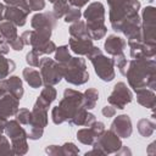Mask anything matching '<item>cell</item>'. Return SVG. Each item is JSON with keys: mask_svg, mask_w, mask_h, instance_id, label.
Masks as SVG:
<instances>
[{"mask_svg": "<svg viewBox=\"0 0 156 156\" xmlns=\"http://www.w3.org/2000/svg\"><path fill=\"white\" fill-rule=\"evenodd\" d=\"M151 62L152 60H138L130 62V67L128 72H126V76L128 77L130 85L135 90L145 87L146 84L149 85V82H151L155 85V63L150 65Z\"/></svg>", "mask_w": 156, "mask_h": 156, "instance_id": "cell-1", "label": "cell"}, {"mask_svg": "<svg viewBox=\"0 0 156 156\" xmlns=\"http://www.w3.org/2000/svg\"><path fill=\"white\" fill-rule=\"evenodd\" d=\"M84 17L88 21V33L90 39H100L106 33V27L104 26L105 10L100 2L91 4L84 12Z\"/></svg>", "mask_w": 156, "mask_h": 156, "instance_id": "cell-2", "label": "cell"}, {"mask_svg": "<svg viewBox=\"0 0 156 156\" xmlns=\"http://www.w3.org/2000/svg\"><path fill=\"white\" fill-rule=\"evenodd\" d=\"M62 76L66 78L68 83L72 84H83L89 79V74L85 69V62L83 58L71 57V60L63 65H61Z\"/></svg>", "mask_w": 156, "mask_h": 156, "instance_id": "cell-3", "label": "cell"}, {"mask_svg": "<svg viewBox=\"0 0 156 156\" xmlns=\"http://www.w3.org/2000/svg\"><path fill=\"white\" fill-rule=\"evenodd\" d=\"M88 55H89V58H90V61L93 62V65L95 67L96 74L102 80H106V82L112 80L113 77H115L113 61L108 57H105L98 48H93L91 51Z\"/></svg>", "mask_w": 156, "mask_h": 156, "instance_id": "cell-4", "label": "cell"}, {"mask_svg": "<svg viewBox=\"0 0 156 156\" xmlns=\"http://www.w3.org/2000/svg\"><path fill=\"white\" fill-rule=\"evenodd\" d=\"M43 80L46 85L56 84L62 78V68L60 63H56L51 58H41L39 61Z\"/></svg>", "mask_w": 156, "mask_h": 156, "instance_id": "cell-5", "label": "cell"}, {"mask_svg": "<svg viewBox=\"0 0 156 156\" xmlns=\"http://www.w3.org/2000/svg\"><path fill=\"white\" fill-rule=\"evenodd\" d=\"M132 93L129 91L127 85L121 82L115 85V89L108 98V102L117 108H124V106L132 101Z\"/></svg>", "mask_w": 156, "mask_h": 156, "instance_id": "cell-6", "label": "cell"}, {"mask_svg": "<svg viewBox=\"0 0 156 156\" xmlns=\"http://www.w3.org/2000/svg\"><path fill=\"white\" fill-rule=\"evenodd\" d=\"M28 13H29V10L21 1L18 5L11 6L5 11V18L9 20L10 22H13L17 26H23L26 23V18Z\"/></svg>", "mask_w": 156, "mask_h": 156, "instance_id": "cell-7", "label": "cell"}, {"mask_svg": "<svg viewBox=\"0 0 156 156\" xmlns=\"http://www.w3.org/2000/svg\"><path fill=\"white\" fill-rule=\"evenodd\" d=\"M56 23V16L52 13H39L35 15L32 20V26L35 29H41V30H50L55 27Z\"/></svg>", "mask_w": 156, "mask_h": 156, "instance_id": "cell-8", "label": "cell"}, {"mask_svg": "<svg viewBox=\"0 0 156 156\" xmlns=\"http://www.w3.org/2000/svg\"><path fill=\"white\" fill-rule=\"evenodd\" d=\"M18 108V99L11 95H4L0 99V115L6 117L15 115Z\"/></svg>", "mask_w": 156, "mask_h": 156, "instance_id": "cell-9", "label": "cell"}, {"mask_svg": "<svg viewBox=\"0 0 156 156\" xmlns=\"http://www.w3.org/2000/svg\"><path fill=\"white\" fill-rule=\"evenodd\" d=\"M69 46L76 54L79 55H88L94 48L90 38H73V37L69 40Z\"/></svg>", "mask_w": 156, "mask_h": 156, "instance_id": "cell-10", "label": "cell"}, {"mask_svg": "<svg viewBox=\"0 0 156 156\" xmlns=\"http://www.w3.org/2000/svg\"><path fill=\"white\" fill-rule=\"evenodd\" d=\"M126 46V41L116 35H110L105 43V50L113 55V56H121L123 55V49Z\"/></svg>", "mask_w": 156, "mask_h": 156, "instance_id": "cell-11", "label": "cell"}, {"mask_svg": "<svg viewBox=\"0 0 156 156\" xmlns=\"http://www.w3.org/2000/svg\"><path fill=\"white\" fill-rule=\"evenodd\" d=\"M112 130H116V133L123 138H128L132 132V124L129 117L127 115L118 116L112 123Z\"/></svg>", "mask_w": 156, "mask_h": 156, "instance_id": "cell-12", "label": "cell"}, {"mask_svg": "<svg viewBox=\"0 0 156 156\" xmlns=\"http://www.w3.org/2000/svg\"><path fill=\"white\" fill-rule=\"evenodd\" d=\"M135 91H136L138 95H139L138 101H139L141 105H144V106H146V107H154V105H155V94H154V91L146 90V89H144V88L136 89Z\"/></svg>", "mask_w": 156, "mask_h": 156, "instance_id": "cell-13", "label": "cell"}, {"mask_svg": "<svg viewBox=\"0 0 156 156\" xmlns=\"http://www.w3.org/2000/svg\"><path fill=\"white\" fill-rule=\"evenodd\" d=\"M23 77L32 88H39L41 85V77L39 72L33 68H26L23 71Z\"/></svg>", "mask_w": 156, "mask_h": 156, "instance_id": "cell-14", "label": "cell"}, {"mask_svg": "<svg viewBox=\"0 0 156 156\" xmlns=\"http://www.w3.org/2000/svg\"><path fill=\"white\" fill-rule=\"evenodd\" d=\"M7 85H9V91L20 100L23 95V88H22L21 79L18 77H10V79H7Z\"/></svg>", "mask_w": 156, "mask_h": 156, "instance_id": "cell-15", "label": "cell"}, {"mask_svg": "<svg viewBox=\"0 0 156 156\" xmlns=\"http://www.w3.org/2000/svg\"><path fill=\"white\" fill-rule=\"evenodd\" d=\"M69 33L73 38H90L88 33V28L85 27L84 22H77L71 26Z\"/></svg>", "mask_w": 156, "mask_h": 156, "instance_id": "cell-16", "label": "cell"}, {"mask_svg": "<svg viewBox=\"0 0 156 156\" xmlns=\"http://www.w3.org/2000/svg\"><path fill=\"white\" fill-rule=\"evenodd\" d=\"M98 98H99V94H98V90L96 89H89L84 93L83 95V106L84 108H93L98 101Z\"/></svg>", "mask_w": 156, "mask_h": 156, "instance_id": "cell-17", "label": "cell"}, {"mask_svg": "<svg viewBox=\"0 0 156 156\" xmlns=\"http://www.w3.org/2000/svg\"><path fill=\"white\" fill-rule=\"evenodd\" d=\"M0 33L11 43L15 39H17V32L16 27L11 24V22H4L0 24Z\"/></svg>", "mask_w": 156, "mask_h": 156, "instance_id": "cell-18", "label": "cell"}, {"mask_svg": "<svg viewBox=\"0 0 156 156\" xmlns=\"http://www.w3.org/2000/svg\"><path fill=\"white\" fill-rule=\"evenodd\" d=\"M69 10V6H68V1L67 0H56L54 2V13L57 17H62L65 16Z\"/></svg>", "mask_w": 156, "mask_h": 156, "instance_id": "cell-19", "label": "cell"}, {"mask_svg": "<svg viewBox=\"0 0 156 156\" xmlns=\"http://www.w3.org/2000/svg\"><path fill=\"white\" fill-rule=\"evenodd\" d=\"M55 58L60 65H63V63L68 62L71 60V56H69V52H68V46H60L56 51Z\"/></svg>", "mask_w": 156, "mask_h": 156, "instance_id": "cell-20", "label": "cell"}, {"mask_svg": "<svg viewBox=\"0 0 156 156\" xmlns=\"http://www.w3.org/2000/svg\"><path fill=\"white\" fill-rule=\"evenodd\" d=\"M22 2L24 4V6H26L29 11L43 10L44 6H45L44 0H22Z\"/></svg>", "mask_w": 156, "mask_h": 156, "instance_id": "cell-21", "label": "cell"}, {"mask_svg": "<svg viewBox=\"0 0 156 156\" xmlns=\"http://www.w3.org/2000/svg\"><path fill=\"white\" fill-rule=\"evenodd\" d=\"M79 17H80V11H79V9L74 7V9H69L68 12L65 15V21L68 23V22L78 21Z\"/></svg>", "mask_w": 156, "mask_h": 156, "instance_id": "cell-22", "label": "cell"}, {"mask_svg": "<svg viewBox=\"0 0 156 156\" xmlns=\"http://www.w3.org/2000/svg\"><path fill=\"white\" fill-rule=\"evenodd\" d=\"M17 119H18L20 122L24 123V124H29V123L32 122V113H30L28 110L22 108V110H20V112L17 113Z\"/></svg>", "mask_w": 156, "mask_h": 156, "instance_id": "cell-23", "label": "cell"}, {"mask_svg": "<svg viewBox=\"0 0 156 156\" xmlns=\"http://www.w3.org/2000/svg\"><path fill=\"white\" fill-rule=\"evenodd\" d=\"M27 62L32 66H39V55L34 50H32L27 55Z\"/></svg>", "mask_w": 156, "mask_h": 156, "instance_id": "cell-24", "label": "cell"}, {"mask_svg": "<svg viewBox=\"0 0 156 156\" xmlns=\"http://www.w3.org/2000/svg\"><path fill=\"white\" fill-rule=\"evenodd\" d=\"M115 108L113 107H111V106H106V107H104L102 108V113H104V116H106V117H112L113 115H115Z\"/></svg>", "mask_w": 156, "mask_h": 156, "instance_id": "cell-25", "label": "cell"}, {"mask_svg": "<svg viewBox=\"0 0 156 156\" xmlns=\"http://www.w3.org/2000/svg\"><path fill=\"white\" fill-rule=\"evenodd\" d=\"M67 1H69L72 5H74V6H77V7H80V6L85 5L88 0H67Z\"/></svg>", "mask_w": 156, "mask_h": 156, "instance_id": "cell-26", "label": "cell"}, {"mask_svg": "<svg viewBox=\"0 0 156 156\" xmlns=\"http://www.w3.org/2000/svg\"><path fill=\"white\" fill-rule=\"evenodd\" d=\"M5 2L11 5V6H16V5H18L21 2V0H5Z\"/></svg>", "mask_w": 156, "mask_h": 156, "instance_id": "cell-27", "label": "cell"}, {"mask_svg": "<svg viewBox=\"0 0 156 156\" xmlns=\"http://www.w3.org/2000/svg\"><path fill=\"white\" fill-rule=\"evenodd\" d=\"M4 12H5V9L4 6L0 4V20H2V16H4Z\"/></svg>", "mask_w": 156, "mask_h": 156, "instance_id": "cell-28", "label": "cell"}, {"mask_svg": "<svg viewBox=\"0 0 156 156\" xmlns=\"http://www.w3.org/2000/svg\"><path fill=\"white\" fill-rule=\"evenodd\" d=\"M49 1H50V2H55L56 0H49Z\"/></svg>", "mask_w": 156, "mask_h": 156, "instance_id": "cell-29", "label": "cell"}]
</instances>
